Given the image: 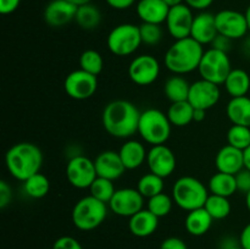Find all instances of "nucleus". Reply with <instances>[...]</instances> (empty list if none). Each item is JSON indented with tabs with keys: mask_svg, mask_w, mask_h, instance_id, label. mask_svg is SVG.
Instances as JSON below:
<instances>
[{
	"mask_svg": "<svg viewBox=\"0 0 250 249\" xmlns=\"http://www.w3.org/2000/svg\"><path fill=\"white\" fill-rule=\"evenodd\" d=\"M239 244L244 249H250V222L242 229L241 236H239Z\"/></svg>",
	"mask_w": 250,
	"mask_h": 249,
	"instance_id": "obj_47",
	"label": "nucleus"
},
{
	"mask_svg": "<svg viewBox=\"0 0 250 249\" xmlns=\"http://www.w3.org/2000/svg\"><path fill=\"white\" fill-rule=\"evenodd\" d=\"M209 192L211 194L229 198L234 193L238 192V189H237L236 176L229 175V173L219 172L217 171L209 180Z\"/></svg>",
	"mask_w": 250,
	"mask_h": 249,
	"instance_id": "obj_27",
	"label": "nucleus"
},
{
	"mask_svg": "<svg viewBox=\"0 0 250 249\" xmlns=\"http://www.w3.org/2000/svg\"><path fill=\"white\" fill-rule=\"evenodd\" d=\"M110 7L115 10H126L133 6L136 0H105Z\"/></svg>",
	"mask_w": 250,
	"mask_h": 249,
	"instance_id": "obj_46",
	"label": "nucleus"
},
{
	"mask_svg": "<svg viewBox=\"0 0 250 249\" xmlns=\"http://www.w3.org/2000/svg\"><path fill=\"white\" fill-rule=\"evenodd\" d=\"M160 75V63L155 56L142 54L136 56L128 66V76L138 85H149Z\"/></svg>",
	"mask_w": 250,
	"mask_h": 249,
	"instance_id": "obj_13",
	"label": "nucleus"
},
{
	"mask_svg": "<svg viewBox=\"0 0 250 249\" xmlns=\"http://www.w3.org/2000/svg\"><path fill=\"white\" fill-rule=\"evenodd\" d=\"M171 124L167 115L159 109H146L141 112L138 133L148 144H165L171 136Z\"/></svg>",
	"mask_w": 250,
	"mask_h": 249,
	"instance_id": "obj_5",
	"label": "nucleus"
},
{
	"mask_svg": "<svg viewBox=\"0 0 250 249\" xmlns=\"http://www.w3.org/2000/svg\"><path fill=\"white\" fill-rule=\"evenodd\" d=\"M5 165L12 177L24 182L31 176L41 172L43 153L34 143H16L5 154Z\"/></svg>",
	"mask_w": 250,
	"mask_h": 249,
	"instance_id": "obj_2",
	"label": "nucleus"
},
{
	"mask_svg": "<svg viewBox=\"0 0 250 249\" xmlns=\"http://www.w3.org/2000/svg\"><path fill=\"white\" fill-rule=\"evenodd\" d=\"M12 199V189L6 181H0V208L4 209Z\"/></svg>",
	"mask_w": 250,
	"mask_h": 249,
	"instance_id": "obj_41",
	"label": "nucleus"
},
{
	"mask_svg": "<svg viewBox=\"0 0 250 249\" xmlns=\"http://www.w3.org/2000/svg\"><path fill=\"white\" fill-rule=\"evenodd\" d=\"M78 6L67 0H51L44 9V21L53 28H59L75 21Z\"/></svg>",
	"mask_w": 250,
	"mask_h": 249,
	"instance_id": "obj_17",
	"label": "nucleus"
},
{
	"mask_svg": "<svg viewBox=\"0 0 250 249\" xmlns=\"http://www.w3.org/2000/svg\"><path fill=\"white\" fill-rule=\"evenodd\" d=\"M66 177L71 186L78 189H87L98 177L94 160L84 155H76L68 160Z\"/></svg>",
	"mask_w": 250,
	"mask_h": 249,
	"instance_id": "obj_9",
	"label": "nucleus"
},
{
	"mask_svg": "<svg viewBox=\"0 0 250 249\" xmlns=\"http://www.w3.org/2000/svg\"><path fill=\"white\" fill-rule=\"evenodd\" d=\"M246 205H247V209L250 212V190L246 194Z\"/></svg>",
	"mask_w": 250,
	"mask_h": 249,
	"instance_id": "obj_54",
	"label": "nucleus"
},
{
	"mask_svg": "<svg viewBox=\"0 0 250 249\" xmlns=\"http://www.w3.org/2000/svg\"><path fill=\"white\" fill-rule=\"evenodd\" d=\"M53 249H83V247L73 237L62 236L54 242Z\"/></svg>",
	"mask_w": 250,
	"mask_h": 249,
	"instance_id": "obj_39",
	"label": "nucleus"
},
{
	"mask_svg": "<svg viewBox=\"0 0 250 249\" xmlns=\"http://www.w3.org/2000/svg\"><path fill=\"white\" fill-rule=\"evenodd\" d=\"M109 205L100 202L92 195L78 200L72 209V222L80 231H93L98 228L107 216Z\"/></svg>",
	"mask_w": 250,
	"mask_h": 249,
	"instance_id": "obj_6",
	"label": "nucleus"
},
{
	"mask_svg": "<svg viewBox=\"0 0 250 249\" xmlns=\"http://www.w3.org/2000/svg\"><path fill=\"white\" fill-rule=\"evenodd\" d=\"M189 88L190 84L186 78L180 75H175L165 82L164 93L171 103L185 102V100H188Z\"/></svg>",
	"mask_w": 250,
	"mask_h": 249,
	"instance_id": "obj_28",
	"label": "nucleus"
},
{
	"mask_svg": "<svg viewBox=\"0 0 250 249\" xmlns=\"http://www.w3.org/2000/svg\"><path fill=\"white\" fill-rule=\"evenodd\" d=\"M221 92L220 85L200 78L190 84L188 102L194 109L209 110L219 103Z\"/></svg>",
	"mask_w": 250,
	"mask_h": 249,
	"instance_id": "obj_14",
	"label": "nucleus"
},
{
	"mask_svg": "<svg viewBox=\"0 0 250 249\" xmlns=\"http://www.w3.org/2000/svg\"><path fill=\"white\" fill-rule=\"evenodd\" d=\"M231 98L244 97L250 89V76L243 68H232L224 83Z\"/></svg>",
	"mask_w": 250,
	"mask_h": 249,
	"instance_id": "obj_26",
	"label": "nucleus"
},
{
	"mask_svg": "<svg viewBox=\"0 0 250 249\" xmlns=\"http://www.w3.org/2000/svg\"><path fill=\"white\" fill-rule=\"evenodd\" d=\"M66 94L75 100H85L92 98L98 89V76L75 70L68 73L63 82Z\"/></svg>",
	"mask_w": 250,
	"mask_h": 249,
	"instance_id": "obj_10",
	"label": "nucleus"
},
{
	"mask_svg": "<svg viewBox=\"0 0 250 249\" xmlns=\"http://www.w3.org/2000/svg\"><path fill=\"white\" fill-rule=\"evenodd\" d=\"M104 67V60L99 51L94 49H87L83 51L80 56V68L81 70L89 72L92 75L98 76Z\"/></svg>",
	"mask_w": 250,
	"mask_h": 249,
	"instance_id": "obj_34",
	"label": "nucleus"
},
{
	"mask_svg": "<svg viewBox=\"0 0 250 249\" xmlns=\"http://www.w3.org/2000/svg\"><path fill=\"white\" fill-rule=\"evenodd\" d=\"M107 205L115 215L129 219L143 210L144 197L137 188H120L116 189Z\"/></svg>",
	"mask_w": 250,
	"mask_h": 249,
	"instance_id": "obj_12",
	"label": "nucleus"
},
{
	"mask_svg": "<svg viewBox=\"0 0 250 249\" xmlns=\"http://www.w3.org/2000/svg\"><path fill=\"white\" fill-rule=\"evenodd\" d=\"M139 31H141L142 43L149 46L158 45L163 39V28L160 27V24L143 22L139 26Z\"/></svg>",
	"mask_w": 250,
	"mask_h": 249,
	"instance_id": "obj_38",
	"label": "nucleus"
},
{
	"mask_svg": "<svg viewBox=\"0 0 250 249\" xmlns=\"http://www.w3.org/2000/svg\"><path fill=\"white\" fill-rule=\"evenodd\" d=\"M231 70V60L227 53L214 48L204 51L198 67V72L203 80L219 85L224 84Z\"/></svg>",
	"mask_w": 250,
	"mask_h": 249,
	"instance_id": "obj_8",
	"label": "nucleus"
},
{
	"mask_svg": "<svg viewBox=\"0 0 250 249\" xmlns=\"http://www.w3.org/2000/svg\"><path fill=\"white\" fill-rule=\"evenodd\" d=\"M212 221H214V219L210 216V214L205 210V208H199V209L188 211L185 220V226L188 233L192 234V236L199 237L209 231Z\"/></svg>",
	"mask_w": 250,
	"mask_h": 249,
	"instance_id": "obj_25",
	"label": "nucleus"
},
{
	"mask_svg": "<svg viewBox=\"0 0 250 249\" xmlns=\"http://www.w3.org/2000/svg\"><path fill=\"white\" fill-rule=\"evenodd\" d=\"M160 249H188V247L183 239L178 237H168L160 244Z\"/></svg>",
	"mask_w": 250,
	"mask_h": 249,
	"instance_id": "obj_42",
	"label": "nucleus"
},
{
	"mask_svg": "<svg viewBox=\"0 0 250 249\" xmlns=\"http://www.w3.org/2000/svg\"><path fill=\"white\" fill-rule=\"evenodd\" d=\"M231 43H232V39L227 38V37L222 36V34H217L216 38L212 41V43L210 44V45H211V48L217 49V50L229 53V50L231 49Z\"/></svg>",
	"mask_w": 250,
	"mask_h": 249,
	"instance_id": "obj_43",
	"label": "nucleus"
},
{
	"mask_svg": "<svg viewBox=\"0 0 250 249\" xmlns=\"http://www.w3.org/2000/svg\"><path fill=\"white\" fill-rule=\"evenodd\" d=\"M159 217L148 209H143L129 217L128 228L133 236L146 238L151 236L158 229Z\"/></svg>",
	"mask_w": 250,
	"mask_h": 249,
	"instance_id": "obj_22",
	"label": "nucleus"
},
{
	"mask_svg": "<svg viewBox=\"0 0 250 249\" xmlns=\"http://www.w3.org/2000/svg\"><path fill=\"white\" fill-rule=\"evenodd\" d=\"M137 189L144 198H151L164 192V178L153 172L146 173L139 178Z\"/></svg>",
	"mask_w": 250,
	"mask_h": 249,
	"instance_id": "obj_33",
	"label": "nucleus"
},
{
	"mask_svg": "<svg viewBox=\"0 0 250 249\" xmlns=\"http://www.w3.org/2000/svg\"><path fill=\"white\" fill-rule=\"evenodd\" d=\"M168 11L170 7L164 0H139L137 2V15L146 23H164Z\"/></svg>",
	"mask_w": 250,
	"mask_h": 249,
	"instance_id": "obj_21",
	"label": "nucleus"
},
{
	"mask_svg": "<svg viewBox=\"0 0 250 249\" xmlns=\"http://www.w3.org/2000/svg\"><path fill=\"white\" fill-rule=\"evenodd\" d=\"M109 50L116 56H128L138 50L142 38L139 26L133 23H121L114 27L107 36Z\"/></svg>",
	"mask_w": 250,
	"mask_h": 249,
	"instance_id": "obj_7",
	"label": "nucleus"
},
{
	"mask_svg": "<svg viewBox=\"0 0 250 249\" xmlns=\"http://www.w3.org/2000/svg\"><path fill=\"white\" fill-rule=\"evenodd\" d=\"M164 1L167 4L168 7H173V6H177V5L185 4V0H164Z\"/></svg>",
	"mask_w": 250,
	"mask_h": 249,
	"instance_id": "obj_51",
	"label": "nucleus"
},
{
	"mask_svg": "<svg viewBox=\"0 0 250 249\" xmlns=\"http://www.w3.org/2000/svg\"><path fill=\"white\" fill-rule=\"evenodd\" d=\"M23 190L28 197L33 199H41L45 197L50 190V181L45 175L38 172L24 181Z\"/></svg>",
	"mask_w": 250,
	"mask_h": 249,
	"instance_id": "obj_31",
	"label": "nucleus"
},
{
	"mask_svg": "<svg viewBox=\"0 0 250 249\" xmlns=\"http://www.w3.org/2000/svg\"><path fill=\"white\" fill-rule=\"evenodd\" d=\"M207 117V110L203 109H194V115H193V121L194 122H203Z\"/></svg>",
	"mask_w": 250,
	"mask_h": 249,
	"instance_id": "obj_48",
	"label": "nucleus"
},
{
	"mask_svg": "<svg viewBox=\"0 0 250 249\" xmlns=\"http://www.w3.org/2000/svg\"><path fill=\"white\" fill-rule=\"evenodd\" d=\"M215 22L219 34L232 41L244 38L249 32L246 14L236 10H221L215 15Z\"/></svg>",
	"mask_w": 250,
	"mask_h": 249,
	"instance_id": "obj_11",
	"label": "nucleus"
},
{
	"mask_svg": "<svg viewBox=\"0 0 250 249\" xmlns=\"http://www.w3.org/2000/svg\"><path fill=\"white\" fill-rule=\"evenodd\" d=\"M97 175L99 177L107 178V180H119L126 171L124 163L120 158L119 151L104 150L94 160Z\"/></svg>",
	"mask_w": 250,
	"mask_h": 249,
	"instance_id": "obj_18",
	"label": "nucleus"
},
{
	"mask_svg": "<svg viewBox=\"0 0 250 249\" xmlns=\"http://www.w3.org/2000/svg\"><path fill=\"white\" fill-rule=\"evenodd\" d=\"M227 249H244V248L238 243V244H234V246L229 247V248H227Z\"/></svg>",
	"mask_w": 250,
	"mask_h": 249,
	"instance_id": "obj_55",
	"label": "nucleus"
},
{
	"mask_svg": "<svg viewBox=\"0 0 250 249\" xmlns=\"http://www.w3.org/2000/svg\"><path fill=\"white\" fill-rule=\"evenodd\" d=\"M193 20H194V15L188 5L181 4L170 7L167 19L165 21L168 34L175 41L190 37Z\"/></svg>",
	"mask_w": 250,
	"mask_h": 249,
	"instance_id": "obj_15",
	"label": "nucleus"
},
{
	"mask_svg": "<svg viewBox=\"0 0 250 249\" xmlns=\"http://www.w3.org/2000/svg\"><path fill=\"white\" fill-rule=\"evenodd\" d=\"M75 22L85 31H92L97 28L102 22V12L95 5L84 4L78 6L76 12Z\"/></svg>",
	"mask_w": 250,
	"mask_h": 249,
	"instance_id": "obj_30",
	"label": "nucleus"
},
{
	"mask_svg": "<svg viewBox=\"0 0 250 249\" xmlns=\"http://www.w3.org/2000/svg\"><path fill=\"white\" fill-rule=\"evenodd\" d=\"M215 165L219 172L237 175L244 168V153L241 149L226 144L217 151L215 156Z\"/></svg>",
	"mask_w": 250,
	"mask_h": 249,
	"instance_id": "obj_20",
	"label": "nucleus"
},
{
	"mask_svg": "<svg viewBox=\"0 0 250 249\" xmlns=\"http://www.w3.org/2000/svg\"><path fill=\"white\" fill-rule=\"evenodd\" d=\"M209 194V189L204 183L193 176H183L173 183V202L186 211L204 208Z\"/></svg>",
	"mask_w": 250,
	"mask_h": 249,
	"instance_id": "obj_4",
	"label": "nucleus"
},
{
	"mask_svg": "<svg viewBox=\"0 0 250 249\" xmlns=\"http://www.w3.org/2000/svg\"><path fill=\"white\" fill-rule=\"evenodd\" d=\"M168 120L171 124L176 127H185L193 122V115H194V107L190 105L188 100L185 102L171 103L167 112Z\"/></svg>",
	"mask_w": 250,
	"mask_h": 249,
	"instance_id": "obj_29",
	"label": "nucleus"
},
{
	"mask_svg": "<svg viewBox=\"0 0 250 249\" xmlns=\"http://www.w3.org/2000/svg\"><path fill=\"white\" fill-rule=\"evenodd\" d=\"M234 176H236L237 189H238V192L247 194L250 190V170L244 167L243 170H241Z\"/></svg>",
	"mask_w": 250,
	"mask_h": 249,
	"instance_id": "obj_40",
	"label": "nucleus"
},
{
	"mask_svg": "<svg viewBox=\"0 0 250 249\" xmlns=\"http://www.w3.org/2000/svg\"><path fill=\"white\" fill-rule=\"evenodd\" d=\"M217 34L219 32H217L216 22H215V15L207 11L195 15L192 29H190V38L204 46L210 45L212 41L216 38Z\"/></svg>",
	"mask_w": 250,
	"mask_h": 249,
	"instance_id": "obj_19",
	"label": "nucleus"
},
{
	"mask_svg": "<svg viewBox=\"0 0 250 249\" xmlns=\"http://www.w3.org/2000/svg\"><path fill=\"white\" fill-rule=\"evenodd\" d=\"M119 154L126 170H136L146 161L148 151L141 142L129 139L122 144Z\"/></svg>",
	"mask_w": 250,
	"mask_h": 249,
	"instance_id": "obj_23",
	"label": "nucleus"
},
{
	"mask_svg": "<svg viewBox=\"0 0 250 249\" xmlns=\"http://www.w3.org/2000/svg\"><path fill=\"white\" fill-rule=\"evenodd\" d=\"M67 1L72 2L73 5H76V6H81V5H84V4H89L92 0H67Z\"/></svg>",
	"mask_w": 250,
	"mask_h": 249,
	"instance_id": "obj_52",
	"label": "nucleus"
},
{
	"mask_svg": "<svg viewBox=\"0 0 250 249\" xmlns=\"http://www.w3.org/2000/svg\"><path fill=\"white\" fill-rule=\"evenodd\" d=\"M226 114L233 124L250 127V98H231L226 106Z\"/></svg>",
	"mask_w": 250,
	"mask_h": 249,
	"instance_id": "obj_24",
	"label": "nucleus"
},
{
	"mask_svg": "<svg viewBox=\"0 0 250 249\" xmlns=\"http://www.w3.org/2000/svg\"><path fill=\"white\" fill-rule=\"evenodd\" d=\"M243 53L246 54L247 56H249V58H250V37H248V38H246V41H244V43H243Z\"/></svg>",
	"mask_w": 250,
	"mask_h": 249,
	"instance_id": "obj_50",
	"label": "nucleus"
},
{
	"mask_svg": "<svg viewBox=\"0 0 250 249\" xmlns=\"http://www.w3.org/2000/svg\"><path fill=\"white\" fill-rule=\"evenodd\" d=\"M227 144L241 150H246L250 145V127L232 124L227 132Z\"/></svg>",
	"mask_w": 250,
	"mask_h": 249,
	"instance_id": "obj_37",
	"label": "nucleus"
},
{
	"mask_svg": "<svg viewBox=\"0 0 250 249\" xmlns=\"http://www.w3.org/2000/svg\"><path fill=\"white\" fill-rule=\"evenodd\" d=\"M21 0H0V12L1 15H10L19 9Z\"/></svg>",
	"mask_w": 250,
	"mask_h": 249,
	"instance_id": "obj_44",
	"label": "nucleus"
},
{
	"mask_svg": "<svg viewBox=\"0 0 250 249\" xmlns=\"http://www.w3.org/2000/svg\"><path fill=\"white\" fill-rule=\"evenodd\" d=\"M149 171L160 177L166 178L173 173L177 165L176 155L166 144L151 145L146 155Z\"/></svg>",
	"mask_w": 250,
	"mask_h": 249,
	"instance_id": "obj_16",
	"label": "nucleus"
},
{
	"mask_svg": "<svg viewBox=\"0 0 250 249\" xmlns=\"http://www.w3.org/2000/svg\"><path fill=\"white\" fill-rule=\"evenodd\" d=\"M214 0H185V4L188 5L192 10L204 11L208 7L211 6Z\"/></svg>",
	"mask_w": 250,
	"mask_h": 249,
	"instance_id": "obj_45",
	"label": "nucleus"
},
{
	"mask_svg": "<svg viewBox=\"0 0 250 249\" xmlns=\"http://www.w3.org/2000/svg\"><path fill=\"white\" fill-rule=\"evenodd\" d=\"M204 208L214 220L226 219L231 214L232 210L231 202H229V198L222 197V195L211 194V193L208 197Z\"/></svg>",
	"mask_w": 250,
	"mask_h": 249,
	"instance_id": "obj_32",
	"label": "nucleus"
},
{
	"mask_svg": "<svg viewBox=\"0 0 250 249\" xmlns=\"http://www.w3.org/2000/svg\"><path fill=\"white\" fill-rule=\"evenodd\" d=\"M141 111L133 103L125 99L112 100L102 114L103 127L115 138H129L138 133Z\"/></svg>",
	"mask_w": 250,
	"mask_h": 249,
	"instance_id": "obj_1",
	"label": "nucleus"
},
{
	"mask_svg": "<svg viewBox=\"0 0 250 249\" xmlns=\"http://www.w3.org/2000/svg\"><path fill=\"white\" fill-rule=\"evenodd\" d=\"M243 153H244V167L250 170V145L243 151Z\"/></svg>",
	"mask_w": 250,
	"mask_h": 249,
	"instance_id": "obj_49",
	"label": "nucleus"
},
{
	"mask_svg": "<svg viewBox=\"0 0 250 249\" xmlns=\"http://www.w3.org/2000/svg\"><path fill=\"white\" fill-rule=\"evenodd\" d=\"M246 17H247V22H248V28L250 32V5L247 7V11H246Z\"/></svg>",
	"mask_w": 250,
	"mask_h": 249,
	"instance_id": "obj_53",
	"label": "nucleus"
},
{
	"mask_svg": "<svg viewBox=\"0 0 250 249\" xmlns=\"http://www.w3.org/2000/svg\"><path fill=\"white\" fill-rule=\"evenodd\" d=\"M173 203L175 202H173L172 197L163 192L149 198L148 203H146V209L160 219V217L167 216L170 214Z\"/></svg>",
	"mask_w": 250,
	"mask_h": 249,
	"instance_id": "obj_36",
	"label": "nucleus"
},
{
	"mask_svg": "<svg viewBox=\"0 0 250 249\" xmlns=\"http://www.w3.org/2000/svg\"><path fill=\"white\" fill-rule=\"evenodd\" d=\"M88 189H89L92 197L97 198L98 200L105 203V204H109L112 195L116 192L114 186V181L107 180V178L104 177H99V176L95 178L94 182L90 185V187L88 188Z\"/></svg>",
	"mask_w": 250,
	"mask_h": 249,
	"instance_id": "obj_35",
	"label": "nucleus"
},
{
	"mask_svg": "<svg viewBox=\"0 0 250 249\" xmlns=\"http://www.w3.org/2000/svg\"><path fill=\"white\" fill-rule=\"evenodd\" d=\"M204 48L190 37L173 42L165 53V66L175 75L190 73L199 67Z\"/></svg>",
	"mask_w": 250,
	"mask_h": 249,
	"instance_id": "obj_3",
	"label": "nucleus"
}]
</instances>
